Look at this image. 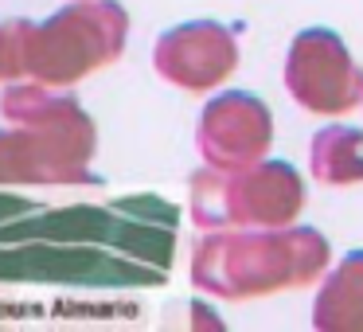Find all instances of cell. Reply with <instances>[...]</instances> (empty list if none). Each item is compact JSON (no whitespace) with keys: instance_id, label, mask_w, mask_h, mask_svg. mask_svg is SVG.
Masks as SVG:
<instances>
[]
</instances>
